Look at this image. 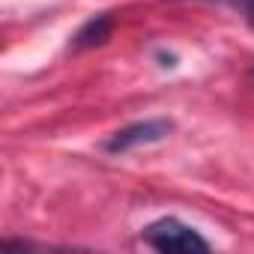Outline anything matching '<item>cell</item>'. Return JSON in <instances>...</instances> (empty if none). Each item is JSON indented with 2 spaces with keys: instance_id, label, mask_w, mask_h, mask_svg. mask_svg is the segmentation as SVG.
<instances>
[{
  "instance_id": "2",
  "label": "cell",
  "mask_w": 254,
  "mask_h": 254,
  "mask_svg": "<svg viewBox=\"0 0 254 254\" xmlns=\"http://www.w3.org/2000/svg\"><path fill=\"white\" fill-rule=\"evenodd\" d=\"M174 132V123L171 120H141V123H132V126H126V129L114 132L108 141H105V150L108 153H129L135 147H144V144H159L165 141L168 135Z\"/></svg>"
},
{
  "instance_id": "5",
  "label": "cell",
  "mask_w": 254,
  "mask_h": 254,
  "mask_svg": "<svg viewBox=\"0 0 254 254\" xmlns=\"http://www.w3.org/2000/svg\"><path fill=\"white\" fill-rule=\"evenodd\" d=\"M251 81H254V66H251Z\"/></svg>"
},
{
  "instance_id": "4",
  "label": "cell",
  "mask_w": 254,
  "mask_h": 254,
  "mask_svg": "<svg viewBox=\"0 0 254 254\" xmlns=\"http://www.w3.org/2000/svg\"><path fill=\"white\" fill-rule=\"evenodd\" d=\"M233 6L242 12V18L254 27V0H233Z\"/></svg>"
},
{
  "instance_id": "3",
  "label": "cell",
  "mask_w": 254,
  "mask_h": 254,
  "mask_svg": "<svg viewBox=\"0 0 254 254\" xmlns=\"http://www.w3.org/2000/svg\"><path fill=\"white\" fill-rule=\"evenodd\" d=\"M111 30H114V12H99V15L87 18V21L78 27V33L72 36L69 48H72V51H87V48L105 45L108 36H111Z\"/></svg>"
},
{
  "instance_id": "6",
  "label": "cell",
  "mask_w": 254,
  "mask_h": 254,
  "mask_svg": "<svg viewBox=\"0 0 254 254\" xmlns=\"http://www.w3.org/2000/svg\"><path fill=\"white\" fill-rule=\"evenodd\" d=\"M227 3H233V0H227Z\"/></svg>"
},
{
  "instance_id": "1",
  "label": "cell",
  "mask_w": 254,
  "mask_h": 254,
  "mask_svg": "<svg viewBox=\"0 0 254 254\" xmlns=\"http://www.w3.org/2000/svg\"><path fill=\"white\" fill-rule=\"evenodd\" d=\"M141 239L156 248V251H165V254H174V251H209V242L189 224H183L180 218L174 215H165V218H156L150 221L144 230H141Z\"/></svg>"
}]
</instances>
